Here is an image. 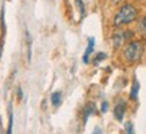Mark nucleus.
Returning <instances> with one entry per match:
<instances>
[{
    "label": "nucleus",
    "mask_w": 146,
    "mask_h": 134,
    "mask_svg": "<svg viewBox=\"0 0 146 134\" xmlns=\"http://www.w3.org/2000/svg\"><path fill=\"white\" fill-rule=\"evenodd\" d=\"M138 18V10L134 4L131 3H126V4L120 5V8L116 11V14L114 15V26L120 27L130 25Z\"/></svg>",
    "instance_id": "obj_1"
},
{
    "label": "nucleus",
    "mask_w": 146,
    "mask_h": 134,
    "mask_svg": "<svg viewBox=\"0 0 146 134\" xmlns=\"http://www.w3.org/2000/svg\"><path fill=\"white\" fill-rule=\"evenodd\" d=\"M143 50H145V45L143 42L139 39H131L123 49V57L127 62L134 64V62L139 61L143 56Z\"/></svg>",
    "instance_id": "obj_2"
},
{
    "label": "nucleus",
    "mask_w": 146,
    "mask_h": 134,
    "mask_svg": "<svg viewBox=\"0 0 146 134\" xmlns=\"http://www.w3.org/2000/svg\"><path fill=\"white\" fill-rule=\"evenodd\" d=\"M111 41H112V46H114V49H120L122 45L126 42L125 30H115L114 33H112Z\"/></svg>",
    "instance_id": "obj_3"
},
{
    "label": "nucleus",
    "mask_w": 146,
    "mask_h": 134,
    "mask_svg": "<svg viewBox=\"0 0 146 134\" xmlns=\"http://www.w3.org/2000/svg\"><path fill=\"white\" fill-rule=\"evenodd\" d=\"M126 110H127V104L123 99H119L116 104H115V108H114V115H115V119L122 122L123 121V117L126 114Z\"/></svg>",
    "instance_id": "obj_4"
},
{
    "label": "nucleus",
    "mask_w": 146,
    "mask_h": 134,
    "mask_svg": "<svg viewBox=\"0 0 146 134\" xmlns=\"http://www.w3.org/2000/svg\"><path fill=\"white\" fill-rule=\"evenodd\" d=\"M94 49H95V38H89L88 39V46H87V49H85V53H84L83 56V61L84 64H88L89 62V56L94 53Z\"/></svg>",
    "instance_id": "obj_5"
},
{
    "label": "nucleus",
    "mask_w": 146,
    "mask_h": 134,
    "mask_svg": "<svg viewBox=\"0 0 146 134\" xmlns=\"http://www.w3.org/2000/svg\"><path fill=\"white\" fill-rule=\"evenodd\" d=\"M50 99H52V104L54 106V107H58L60 104L62 103V93L60 92V91H57V92H53L52 96H50Z\"/></svg>",
    "instance_id": "obj_6"
},
{
    "label": "nucleus",
    "mask_w": 146,
    "mask_h": 134,
    "mask_svg": "<svg viewBox=\"0 0 146 134\" xmlns=\"http://www.w3.org/2000/svg\"><path fill=\"white\" fill-rule=\"evenodd\" d=\"M138 92H139V83L134 80L133 83V87H131V91H130V98L133 100H137L138 99Z\"/></svg>",
    "instance_id": "obj_7"
},
{
    "label": "nucleus",
    "mask_w": 146,
    "mask_h": 134,
    "mask_svg": "<svg viewBox=\"0 0 146 134\" xmlns=\"http://www.w3.org/2000/svg\"><path fill=\"white\" fill-rule=\"evenodd\" d=\"M95 110H96V107H95V104L92 103V102L87 103V106H85V113H84V115H85V119H84V121H87V119L89 118V115H92V114L95 113Z\"/></svg>",
    "instance_id": "obj_8"
},
{
    "label": "nucleus",
    "mask_w": 146,
    "mask_h": 134,
    "mask_svg": "<svg viewBox=\"0 0 146 134\" xmlns=\"http://www.w3.org/2000/svg\"><path fill=\"white\" fill-rule=\"evenodd\" d=\"M138 31L142 35H146V16H142L138 21Z\"/></svg>",
    "instance_id": "obj_9"
},
{
    "label": "nucleus",
    "mask_w": 146,
    "mask_h": 134,
    "mask_svg": "<svg viewBox=\"0 0 146 134\" xmlns=\"http://www.w3.org/2000/svg\"><path fill=\"white\" fill-rule=\"evenodd\" d=\"M74 4L77 7V10L80 11V18H84L85 15V4L83 0H74Z\"/></svg>",
    "instance_id": "obj_10"
},
{
    "label": "nucleus",
    "mask_w": 146,
    "mask_h": 134,
    "mask_svg": "<svg viewBox=\"0 0 146 134\" xmlns=\"http://www.w3.org/2000/svg\"><path fill=\"white\" fill-rule=\"evenodd\" d=\"M104 58H107V54H106V53H99L98 56L95 57V64H98V62H100L102 60H104Z\"/></svg>",
    "instance_id": "obj_11"
},
{
    "label": "nucleus",
    "mask_w": 146,
    "mask_h": 134,
    "mask_svg": "<svg viewBox=\"0 0 146 134\" xmlns=\"http://www.w3.org/2000/svg\"><path fill=\"white\" fill-rule=\"evenodd\" d=\"M133 131H134V130H133V123H131V122H129V123L126 125V133H127V134H133Z\"/></svg>",
    "instance_id": "obj_12"
},
{
    "label": "nucleus",
    "mask_w": 146,
    "mask_h": 134,
    "mask_svg": "<svg viewBox=\"0 0 146 134\" xmlns=\"http://www.w3.org/2000/svg\"><path fill=\"white\" fill-rule=\"evenodd\" d=\"M108 110V103L107 102H103V104H102V113H106Z\"/></svg>",
    "instance_id": "obj_13"
},
{
    "label": "nucleus",
    "mask_w": 146,
    "mask_h": 134,
    "mask_svg": "<svg viewBox=\"0 0 146 134\" xmlns=\"http://www.w3.org/2000/svg\"><path fill=\"white\" fill-rule=\"evenodd\" d=\"M92 134H103V133H102V130H100V127H96V129L94 130V133H92Z\"/></svg>",
    "instance_id": "obj_14"
},
{
    "label": "nucleus",
    "mask_w": 146,
    "mask_h": 134,
    "mask_svg": "<svg viewBox=\"0 0 146 134\" xmlns=\"http://www.w3.org/2000/svg\"><path fill=\"white\" fill-rule=\"evenodd\" d=\"M112 1H114V3H115V4H119V3H120V1H123V0H112Z\"/></svg>",
    "instance_id": "obj_15"
}]
</instances>
